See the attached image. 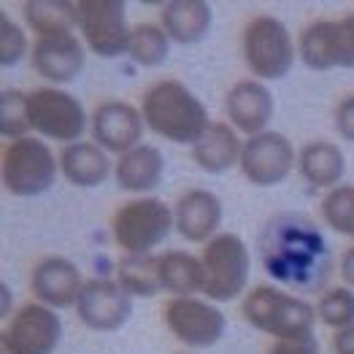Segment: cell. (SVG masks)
Listing matches in <instances>:
<instances>
[{
	"label": "cell",
	"instance_id": "cell-30",
	"mask_svg": "<svg viewBox=\"0 0 354 354\" xmlns=\"http://www.w3.org/2000/svg\"><path fill=\"white\" fill-rule=\"evenodd\" d=\"M322 219L330 230L354 241V184H341L322 198Z\"/></svg>",
	"mask_w": 354,
	"mask_h": 354
},
{
	"label": "cell",
	"instance_id": "cell-1",
	"mask_svg": "<svg viewBox=\"0 0 354 354\" xmlns=\"http://www.w3.org/2000/svg\"><path fill=\"white\" fill-rule=\"evenodd\" d=\"M260 257L270 279L287 290L327 292L325 287L333 276V249L308 216L287 211L268 219L260 233Z\"/></svg>",
	"mask_w": 354,
	"mask_h": 354
},
{
	"label": "cell",
	"instance_id": "cell-17",
	"mask_svg": "<svg viewBox=\"0 0 354 354\" xmlns=\"http://www.w3.org/2000/svg\"><path fill=\"white\" fill-rule=\"evenodd\" d=\"M87 279L82 276V270L76 263H71L68 257H46L30 273V290L35 295V303H44L49 308H76L82 290H84Z\"/></svg>",
	"mask_w": 354,
	"mask_h": 354
},
{
	"label": "cell",
	"instance_id": "cell-22",
	"mask_svg": "<svg viewBox=\"0 0 354 354\" xmlns=\"http://www.w3.org/2000/svg\"><path fill=\"white\" fill-rule=\"evenodd\" d=\"M160 25L181 46L201 44L214 25V11L206 0H168L160 11Z\"/></svg>",
	"mask_w": 354,
	"mask_h": 354
},
{
	"label": "cell",
	"instance_id": "cell-26",
	"mask_svg": "<svg viewBox=\"0 0 354 354\" xmlns=\"http://www.w3.org/2000/svg\"><path fill=\"white\" fill-rule=\"evenodd\" d=\"M25 22H28L30 30H35L38 38L73 32V30H79L76 3H68V0H30V3H25Z\"/></svg>",
	"mask_w": 354,
	"mask_h": 354
},
{
	"label": "cell",
	"instance_id": "cell-4",
	"mask_svg": "<svg viewBox=\"0 0 354 354\" xmlns=\"http://www.w3.org/2000/svg\"><path fill=\"white\" fill-rule=\"evenodd\" d=\"M59 157L44 138H19L3 149L0 181L14 198H38L49 192L57 181Z\"/></svg>",
	"mask_w": 354,
	"mask_h": 354
},
{
	"label": "cell",
	"instance_id": "cell-20",
	"mask_svg": "<svg viewBox=\"0 0 354 354\" xmlns=\"http://www.w3.org/2000/svg\"><path fill=\"white\" fill-rule=\"evenodd\" d=\"M162 174H165V157L151 144H141L133 151L117 157L114 162V178H117L119 189L130 195H141V198H147L151 189L160 187Z\"/></svg>",
	"mask_w": 354,
	"mask_h": 354
},
{
	"label": "cell",
	"instance_id": "cell-14",
	"mask_svg": "<svg viewBox=\"0 0 354 354\" xmlns=\"http://www.w3.org/2000/svg\"><path fill=\"white\" fill-rule=\"evenodd\" d=\"M76 314L92 333H117L133 317V297L122 290L117 279H87Z\"/></svg>",
	"mask_w": 354,
	"mask_h": 354
},
{
	"label": "cell",
	"instance_id": "cell-21",
	"mask_svg": "<svg viewBox=\"0 0 354 354\" xmlns=\"http://www.w3.org/2000/svg\"><path fill=\"white\" fill-rule=\"evenodd\" d=\"M57 157L59 174L65 176V181H71L73 187H82V189L100 187L114 174V162H111L109 151H103L95 141H79V144L62 147Z\"/></svg>",
	"mask_w": 354,
	"mask_h": 354
},
{
	"label": "cell",
	"instance_id": "cell-34",
	"mask_svg": "<svg viewBox=\"0 0 354 354\" xmlns=\"http://www.w3.org/2000/svg\"><path fill=\"white\" fill-rule=\"evenodd\" d=\"M266 354H322L317 338H300V341H276L268 346Z\"/></svg>",
	"mask_w": 354,
	"mask_h": 354
},
{
	"label": "cell",
	"instance_id": "cell-23",
	"mask_svg": "<svg viewBox=\"0 0 354 354\" xmlns=\"http://www.w3.org/2000/svg\"><path fill=\"white\" fill-rule=\"evenodd\" d=\"M243 141L227 122H211L206 136L192 147V162L206 174H227L241 162Z\"/></svg>",
	"mask_w": 354,
	"mask_h": 354
},
{
	"label": "cell",
	"instance_id": "cell-3",
	"mask_svg": "<svg viewBox=\"0 0 354 354\" xmlns=\"http://www.w3.org/2000/svg\"><path fill=\"white\" fill-rule=\"evenodd\" d=\"M241 314L254 330L273 335L276 341L314 338L317 306L273 284H260L249 290L243 297Z\"/></svg>",
	"mask_w": 354,
	"mask_h": 354
},
{
	"label": "cell",
	"instance_id": "cell-31",
	"mask_svg": "<svg viewBox=\"0 0 354 354\" xmlns=\"http://www.w3.org/2000/svg\"><path fill=\"white\" fill-rule=\"evenodd\" d=\"M317 319L330 330H346L354 325V290L352 287H330L317 303Z\"/></svg>",
	"mask_w": 354,
	"mask_h": 354
},
{
	"label": "cell",
	"instance_id": "cell-10",
	"mask_svg": "<svg viewBox=\"0 0 354 354\" xmlns=\"http://www.w3.org/2000/svg\"><path fill=\"white\" fill-rule=\"evenodd\" d=\"M297 55L306 68L327 73L335 68L354 71V11L341 19H317L300 32Z\"/></svg>",
	"mask_w": 354,
	"mask_h": 354
},
{
	"label": "cell",
	"instance_id": "cell-37",
	"mask_svg": "<svg viewBox=\"0 0 354 354\" xmlns=\"http://www.w3.org/2000/svg\"><path fill=\"white\" fill-rule=\"evenodd\" d=\"M0 295H3V308H0V319L6 322V317H8V319L14 317V308H11V290H8V284H6V281L0 284Z\"/></svg>",
	"mask_w": 354,
	"mask_h": 354
},
{
	"label": "cell",
	"instance_id": "cell-24",
	"mask_svg": "<svg viewBox=\"0 0 354 354\" xmlns=\"http://www.w3.org/2000/svg\"><path fill=\"white\" fill-rule=\"evenodd\" d=\"M297 171L317 189H335L346 176V157L333 141H308L297 151Z\"/></svg>",
	"mask_w": 354,
	"mask_h": 354
},
{
	"label": "cell",
	"instance_id": "cell-33",
	"mask_svg": "<svg viewBox=\"0 0 354 354\" xmlns=\"http://www.w3.org/2000/svg\"><path fill=\"white\" fill-rule=\"evenodd\" d=\"M333 122H335V130L344 141L354 144V92L341 97V103L335 106V114H333Z\"/></svg>",
	"mask_w": 354,
	"mask_h": 354
},
{
	"label": "cell",
	"instance_id": "cell-5",
	"mask_svg": "<svg viewBox=\"0 0 354 354\" xmlns=\"http://www.w3.org/2000/svg\"><path fill=\"white\" fill-rule=\"evenodd\" d=\"M243 62L254 73L257 82H279L284 79L295 65L297 46L292 44V35L287 25L279 17L260 14L254 17L241 35Z\"/></svg>",
	"mask_w": 354,
	"mask_h": 354
},
{
	"label": "cell",
	"instance_id": "cell-13",
	"mask_svg": "<svg viewBox=\"0 0 354 354\" xmlns=\"http://www.w3.org/2000/svg\"><path fill=\"white\" fill-rule=\"evenodd\" d=\"M297 165V151L292 141L276 130L252 136L243 141L241 151V174L254 187H276L292 174Z\"/></svg>",
	"mask_w": 354,
	"mask_h": 354
},
{
	"label": "cell",
	"instance_id": "cell-11",
	"mask_svg": "<svg viewBox=\"0 0 354 354\" xmlns=\"http://www.w3.org/2000/svg\"><path fill=\"white\" fill-rule=\"evenodd\" d=\"M62 338V322L55 308L25 303L14 311L0 333L3 354H55Z\"/></svg>",
	"mask_w": 354,
	"mask_h": 354
},
{
	"label": "cell",
	"instance_id": "cell-15",
	"mask_svg": "<svg viewBox=\"0 0 354 354\" xmlns=\"http://www.w3.org/2000/svg\"><path fill=\"white\" fill-rule=\"evenodd\" d=\"M144 114L141 109L124 103V100H106L92 111V141L109 154H127L136 147H141L144 136Z\"/></svg>",
	"mask_w": 354,
	"mask_h": 354
},
{
	"label": "cell",
	"instance_id": "cell-18",
	"mask_svg": "<svg viewBox=\"0 0 354 354\" xmlns=\"http://www.w3.org/2000/svg\"><path fill=\"white\" fill-rule=\"evenodd\" d=\"M273 111H276L273 95L257 79H241L225 95V114L230 119V124L246 138L268 133Z\"/></svg>",
	"mask_w": 354,
	"mask_h": 354
},
{
	"label": "cell",
	"instance_id": "cell-36",
	"mask_svg": "<svg viewBox=\"0 0 354 354\" xmlns=\"http://www.w3.org/2000/svg\"><path fill=\"white\" fill-rule=\"evenodd\" d=\"M341 276H344V281L349 284L354 290V246H349L346 252H344V257H341Z\"/></svg>",
	"mask_w": 354,
	"mask_h": 354
},
{
	"label": "cell",
	"instance_id": "cell-29",
	"mask_svg": "<svg viewBox=\"0 0 354 354\" xmlns=\"http://www.w3.org/2000/svg\"><path fill=\"white\" fill-rule=\"evenodd\" d=\"M32 133L30 124V95L22 89H3L0 92V136L8 141L28 138Z\"/></svg>",
	"mask_w": 354,
	"mask_h": 354
},
{
	"label": "cell",
	"instance_id": "cell-8",
	"mask_svg": "<svg viewBox=\"0 0 354 354\" xmlns=\"http://www.w3.org/2000/svg\"><path fill=\"white\" fill-rule=\"evenodd\" d=\"M89 122L92 119L87 117V109L68 89L41 87L35 92H30V124H32V133L71 147V144L82 141Z\"/></svg>",
	"mask_w": 354,
	"mask_h": 354
},
{
	"label": "cell",
	"instance_id": "cell-6",
	"mask_svg": "<svg viewBox=\"0 0 354 354\" xmlns=\"http://www.w3.org/2000/svg\"><path fill=\"white\" fill-rule=\"evenodd\" d=\"M176 230L174 208L160 198H136L127 201L111 219V236L124 254H151L165 238Z\"/></svg>",
	"mask_w": 354,
	"mask_h": 354
},
{
	"label": "cell",
	"instance_id": "cell-25",
	"mask_svg": "<svg viewBox=\"0 0 354 354\" xmlns=\"http://www.w3.org/2000/svg\"><path fill=\"white\" fill-rule=\"evenodd\" d=\"M160 281L162 290L171 292L174 297H198L206 287V273H203V263L201 257L181 252V249H171L160 254Z\"/></svg>",
	"mask_w": 354,
	"mask_h": 354
},
{
	"label": "cell",
	"instance_id": "cell-12",
	"mask_svg": "<svg viewBox=\"0 0 354 354\" xmlns=\"http://www.w3.org/2000/svg\"><path fill=\"white\" fill-rule=\"evenodd\" d=\"M165 325L178 344L189 349H211L225 338L227 317L211 300L171 297L165 303Z\"/></svg>",
	"mask_w": 354,
	"mask_h": 354
},
{
	"label": "cell",
	"instance_id": "cell-9",
	"mask_svg": "<svg viewBox=\"0 0 354 354\" xmlns=\"http://www.w3.org/2000/svg\"><path fill=\"white\" fill-rule=\"evenodd\" d=\"M79 35L95 57L114 59L127 55L133 28L127 25L124 0H79Z\"/></svg>",
	"mask_w": 354,
	"mask_h": 354
},
{
	"label": "cell",
	"instance_id": "cell-16",
	"mask_svg": "<svg viewBox=\"0 0 354 354\" xmlns=\"http://www.w3.org/2000/svg\"><path fill=\"white\" fill-rule=\"evenodd\" d=\"M30 59L41 79H46L52 87H62L82 76L87 65V46L76 32L49 35L32 44Z\"/></svg>",
	"mask_w": 354,
	"mask_h": 354
},
{
	"label": "cell",
	"instance_id": "cell-27",
	"mask_svg": "<svg viewBox=\"0 0 354 354\" xmlns=\"http://www.w3.org/2000/svg\"><path fill=\"white\" fill-rule=\"evenodd\" d=\"M117 279L130 297H154L162 292L160 281V254H124L117 263Z\"/></svg>",
	"mask_w": 354,
	"mask_h": 354
},
{
	"label": "cell",
	"instance_id": "cell-2",
	"mask_svg": "<svg viewBox=\"0 0 354 354\" xmlns=\"http://www.w3.org/2000/svg\"><path fill=\"white\" fill-rule=\"evenodd\" d=\"M141 114L154 136L181 147H195L211 127L206 103L178 79L149 87L141 100Z\"/></svg>",
	"mask_w": 354,
	"mask_h": 354
},
{
	"label": "cell",
	"instance_id": "cell-32",
	"mask_svg": "<svg viewBox=\"0 0 354 354\" xmlns=\"http://www.w3.org/2000/svg\"><path fill=\"white\" fill-rule=\"evenodd\" d=\"M28 35L25 28H19L11 17H6V11L0 14V68H14L19 65L28 55ZM32 52V49H30Z\"/></svg>",
	"mask_w": 354,
	"mask_h": 354
},
{
	"label": "cell",
	"instance_id": "cell-7",
	"mask_svg": "<svg viewBox=\"0 0 354 354\" xmlns=\"http://www.w3.org/2000/svg\"><path fill=\"white\" fill-rule=\"evenodd\" d=\"M201 263L206 273V287H203L206 300L230 303L243 295L249 281V266H252L243 238H238L236 233H219L203 246Z\"/></svg>",
	"mask_w": 354,
	"mask_h": 354
},
{
	"label": "cell",
	"instance_id": "cell-28",
	"mask_svg": "<svg viewBox=\"0 0 354 354\" xmlns=\"http://www.w3.org/2000/svg\"><path fill=\"white\" fill-rule=\"evenodd\" d=\"M171 38L168 32L162 30V25H136L133 35H130V49H127V57L133 59L136 65L141 68H160L168 55H171Z\"/></svg>",
	"mask_w": 354,
	"mask_h": 354
},
{
	"label": "cell",
	"instance_id": "cell-19",
	"mask_svg": "<svg viewBox=\"0 0 354 354\" xmlns=\"http://www.w3.org/2000/svg\"><path fill=\"white\" fill-rule=\"evenodd\" d=\"M178 236L189 243H208L211 238L219 236V225L225 216V206L219 195L211 189H189L178 198L174 206Z\"/></svg>",
	"mask_w": 354,
	"mask_h": 354
},
{
	"label": "cell",
	"instance_id": "cell-35",
	"mask_svg": "<svg viewBox=\"0 0 354 354\" xmlns=\"http://www.w3.org/2000/svg\"><path fill=\"white\" fill-rule=\"evenodd\" d=\"M333 352L335 354H354V325L346 330H338L333 335Z\"/></svg>",
	"mask_w": 354,
	"mask_h": 354
}]
</instances>
